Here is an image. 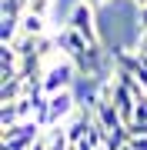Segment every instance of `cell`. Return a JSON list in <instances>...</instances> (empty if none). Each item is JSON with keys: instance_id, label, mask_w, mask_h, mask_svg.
<instances>
[{"instance_id": "1", "label": "cell", "mask_w": 147, "mask_h": 150, "mask_svg": "<svg viewBox=\"0 0 147 150\" xmlns=\"http://www.w3.org/2000/svg\"><path fill=\"white\" fill-rule=\"evenodd\" d=\"M67 23H70V27L80 33L90 47H97V43H100V30H97V17H94V4L77 0V4L70 7V13H67Z\"/></svg>"}, {"instance_id": "2", "label": "cell", "mask_w": 147, "mask_h": 150, "mask_svg": "<svg viewBox=\"0 0 147 150\" xmlns=\"http://www.w3.org/2000/svg\"><path fill=\"white\" fill-rule=\"evenodd\" d=\"M40 137H44V127H40L37 120H27V123H17V127L0 130V147L4 150H30Z\"/></svg>"}, {"instance_id": "3", "label": "cell", "mask_w": 147, "mask_h": 150, "mask_svg": "<svg viewBox=\"0 0 147 150\" xmlns=\"http://www.w3.org/2000/svg\"><path fill=\"white\" fill-rule=\"evenodd\" d=\"M74 80H77L74 64H54V67H47V74H44V93L57 97L64 90H74Z\"/></svg>"}, {"instance_id": "4", "label": "cell", "mask_w": 147, "mask_h": 150, "mask_svg": "<svg viewBox=\"0 0 147 150\" xmlns=\"http://www.w3.org/2000/svg\"><path fill=\"white\" fill-rule=\"evenodd\" d=\"M54 40H57V50H60V54H67V57H70V64H74V60H80V57L90 50V43L84 40L80 33L70 27V23H64V27H60V33H57Z\"/></svg>"}, {"instance_id": "5", "label": "cell", "mask_w": 147, "mask_h": 150, "mask_svg": "<svg viewBox=\"0 0 147 150\" xmlns=\"http://www.w3.org/2000/svg\"><path fill=\"white\" fill-rule=\"evenodd\" d=\"M104 60H107L104 57V47L97 43V47H90L80 60H74V70H77V77H87V80H100L104 83V77H100V64Z\"/></svg>"}, {"instance_id": "6", "label": "cell", "mask_w": 147, "mask_h": 150, "mask_svg": "<svg viewBox=\"0 0 147 150\" xmlns=\"http://www.w3.org/2000/svg\"><path fill=\"white\" fill-rule=\"evenodd\" d=\"M20 33H27V37H44V33H47V17L23 13L20 17Z\"/></svg>"}, {"instance_id": "7", "label": "cell", "mask_w": 147, "mask_h": 150, "mask_svg": "<svg viewBox=\"0 0 147 150\" xmlns=\"http://www.w3.org/2000/svg\"><path fill=\"white\" fill-rule=\"evenodd\" d=\"M20 37V17H4L0 20V43H13Z\"/></svg>"}, {"instance_id": "8", "label": "cell", "mask_w": 147, "mask_h": 150, "mask_svg": "<svg viewBox=\"0 0 147 150\" xmlns=\"http://www.w3.org/2000/svg\"><path fill=\"white\" fill-rule=\"evenodd\" d=\"M137 27L147 30V7H141V10H137Z\"/></svg>"}, {"instance_id": "9", "label": "cell", "mask_w": 147, "mask_h": 150, "mask_svg": "<svg viewBox=\"0 0 147 150\" xmlns=\"http://www.w3.org/2000/svg\"><path fill=\"white\" fill-rule=\"evenodd\" d=\"M134 4H137V10H141V7H147V0H134Z\"/></svg>"}, {"instance_id": "10", "label": "cell", "mask_w": 147, "mask_h": 150, "mask_svg": "<svg viewBox=\"0 0 147 150\" xmlns=\"http://www.w3.org/2000/svg\"><path fill=\"white\" fill-rule=\"evenodd\" d=\"M87 4H94V7H97V4H104V0H87Z\"/></svg>"}]
</instances>
